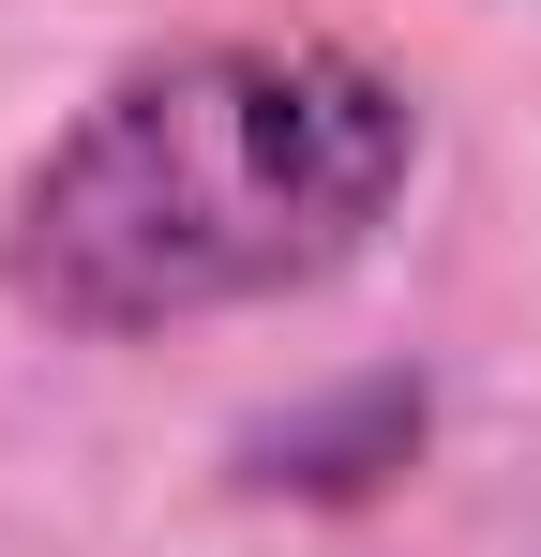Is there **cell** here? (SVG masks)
<instances>
[{
    "mask_svg": "<svg viewBox=\"0 0 541 557\" xmlns=\"http://www.w3.org/2000/svg\"><path fill=\"white\" fill-rule=\"evenodd\" d=\"M437 121L347 30H196L121 61L0 196V301L61 347H166L347 286Z\"/></svg>",
    "mask_w": 541,
    "mask_h": 557,
    "instance_id": "obj_1",
    "label": "cell"
}]
</instances>
